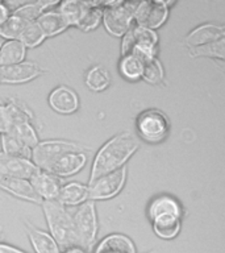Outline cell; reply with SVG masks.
<instances>
[{"label":"cell","mask_w":225,"mask_h":253,"mask_svg":"<svg viewBox=\"0 0 225 253\" xmlns=\"http://www.w3.org/2000/svg\"><path fill=\"white\" fill-rule=\"evenodd\" d=\"M189 55L192 58H212V59H220L224 61L225 58V39H220L217 41L200 45L196 47H188Z\"/></svg>","instance_id":"cell-29"},{"label":"cell","mask_w":225,"mask_h":253,"mask_svg":"<svg viewBox=\"0 0 225 253\" xmlns=\"http://www.w3.org/2000/svg\"><path fill=\"white\" fill-rule=\"evenodd\" d=\"M140 148V141L129 132H121L114 134L107 142H104L102 148L98 150L95 156L88 185L95 182L99 177L112 173L114 170L121 169L122 166L129 161Z\"/></svg>","instance_id":"cell-1"},{"label":"cell","mask_w":225,"mask_h":253,"mask_svg":"<svg viewBox=\"0 0 225 253\" xmlns=\"http://www.w3.org/2000/svg\"><path fill=\"white\" fill-rule=\"evenodd\" d=\"M11 8H9L7 3L0 1V25L7 21L8 17L11 16Z\"/></svg>","instance_id":"cell-35"},{"label":"cell","mask_w":225,"mask_h":253,"mask_svg":"<svg viewBox=\"0 0 225 253\" xmlns=\"http://www.w3.org/2000/svg\"><path fill=\"white\" fill-rule=\"evenodd\" d=\"M45 73L43 69L33 61H23V62L11 65V66L0 67V83L5 84H21L31 82L39 75Z\"/></svg>","instance_id":"cell-10"},{"label":"cell","mask_w":225,"mask_h":253,"mask_svg":"<svg viewBox=\"0 0 225 253\" xmlns=\"http://www.w3.org/2000/svg\"><path fill=\"white\" fill-rule=\"evenodd\" d=\"M27 49L19 40H8L0 45V67L11 66L25 61Z\"/></svg>","instance_id":"cell-22"},{"label":"cell","mask_w":225,"mask_h":253,"mask_svg":"<svg viewBox=\"0 0 225 253\" xmlns=\"http://www.w3.org/2000/svg\"><path fill=\"white\" fill-rule=\"evenodd\" d=\"M158 41L159 39L157 32L133 23L129 31L122 36L121 55L132 53L140 57L142 61L155 58L158 54Z\"/></svg>","instance_id":"cell-4"},{"label":"cell","mask_w":225,"mask_h":253,"mask_svg":"<svg viewBox=\"0 0 225 253\" xmlns=\"http://www.w3.org/2000/svg\"><path fill=\"white\" fill-rule=\"evenodd\" d=\"M28 24H31L21 16L16 15L15 12H11V16L8 17L7 21L0 25V37L8 40H17L20 33L24 31V28Z\"/></svg>","instance_id":"cell-31"},{"label":"cell","mask_w":225,"mask_h":253,"mask_svg":"<svg viewBox=\"0 0 225 253\" xmlns=\"http://www.w3.org/2000/svg\"><path fill=\"white\" fill-rule=\"evenodd\" d=\"M57 201L65 207H78L84 202L90 201L88 186L79 182H67L61 187V193Z\"/></svg>","instance_id":"cell-20"},{"label":"cell","mask_w":225,"mask_h":253,"mask_svg":"<svg viewBox=\"0 0 225 253\" xmlns=\"http://www.w3.org/2000/svg\"><path fill=\"white\" fill-rule=\"evenodd\" d=\"M41 206L49 227V233L58 244L61 251L71 247H80L75 231L73 213L69 209L61 205L58 201H43Z\"/></svg>","instance_id":"cell-2"},{"label":"cell","mask_w":225,"mask_h":253,"mask_svg":"<svg viewBox=\"0 0 225 253\" xmlns=\"http://www.w3.org/2000/svg\"><path fill=\"white\" fill-rule=\"evenodd\" d=\"M136 129L142 141L157 145L169 137L171 122L162 110L149 108L138 114L136 119Z\"/></svg>","instance_id":"cell-3"},{"label":"cell","mask_w":225,"mask_h":253,"mask_svg":"<svg viewBox=\"0 0 225 253\" xmlns=\"http://www.w3.org/2000/svg\"><path fill=\"white\" fill-rule=\"evenodd\" d=\"M36 24L38 25L46 39L61 35L69 28L66 21L63 20V17L57 9H47L41 13L38 19L36 20Z\"/></svg>","instance_id":"cell-21"},{"label":"cell","mask_w":225,"mask_h":253,"mask_svg":"<svg viewBox=\"0 0 225 253\" xmlns=\"http://www.w3.org/2000/svg\"><path fill=\"white\" fill-rule=\"evenodd\" d=\"M35 189L36 194L41 201H57L61 193L63 181L53 174L38 170L33 177L29 179Z\"/></svg>","instance_id":"cell-14"},{"label":"cell","mask_w":225,"mask_h":253,"mask_svg":"<svg viewBox=\"0 0 225 253\" xmlns=\"http://www.w3.org/2000/svg\"><path fill=\"white\" fill-rule=\"evenodd\" d=\"M16 138H19L20 141L25 144L29 149H33L37 144L39 142L38 134L36 132L35 126L32 124V122H23L17 123L12 126L9 130Z\"/></svg>","instance_id":"cell-32"},{"label":"cell","mask_w":225,"mask_h":253,"mask_svg":"<svg viewBox=\"0 0 225 253\" xmlns=\"http://www.w3.org/2000/svg\"><path fill=\"white\" fill-rule=\"evenodd\" d=\"M106 31L114 37H122L133 25V16L138 1H102Z\"/></svg>","instance_id":"cell-5"},{"label":"cell","mask_w":225,"mask_h":253,"mask_svg":"<svg viewBox=\"0 0 225 253\" xmlns=\"http://www.w3.org/2000/svg\"><path fill=\"white\" fill-rule=\"evenodd\" d=\"M183 215V209L181 203L171 195H158L149 203L148 207V216L150 221L161 216H177Z\"/></svg>","instance_id":"cell-17"},{"label":"cell","mask_w":225,"mask_h":253,"mask_svg":"<svg viewBox=\"0 0 225 253\" xmlns=\"http://www.w3.org/2000/svg\"><path fill=\"white\" fill-rule=\"evenodd\" d=\"M0 253H28L23 249L13 247V245L5 244V243H0Z\"/></svg>","instance_id":"cell-36"},{"label":"cell","mask_w":225,"mask_h":253,"mask_svg":"<svg viewBox=\"0 0 225 253\" xmlns=\"http://www.w3.org/2000/svg\"><path fill=\"white\" fill-rule=\"evenodd\" d=\"M12 128V120L9 111H8L5 103L0 104V134H4L9 132Z\"/></svg>","instance_id":"cell-34"},{"label":"cell","mask_w":225,"mask_h":253,"mask_svg":"<svg viewBox=\"0 0 225 253\" xmlns=\"http://www.w3.org/2000/svg\"><path fill=\"white\" fill-rule=\"evenodd\" d=\"M141 79L145 81L146 83H149V84H153V86H158V84L163 83L165 69H163V65L158 59V57L144 61Z\"/></svg>","instance_id":"cell-30"},{"label":"cell","mask_w":225,"mask_h":253,"mask_svg":"<svg viewBox=\"0 0 225 253\" xmlns=\"http://www.w3.org/2000/svg\"><path fill=\"white\" fill-rule=\"evenodd\" d=\"M71 152H87V148L78 142L67 141V140H45V141H39L32 149L31 161L39 170L45 171L61 156Z\"/></svg>","instance_id":"cell-7"},{"label":"cell","mask_w":225,"mask_h":253,"mask_svg":"<svg viewBox=\"0 0 225 253\" xmlns=\"http://www.w3.org/2000/svg\"><path fill=\"white\" fill-rule=\"evenodd\" d=\"M142 69H144V61L136 54L121 55L118 61V71L124 79L129 82H137L142 77Z\"/></svg>","instance_id":"cell-25"},{"label":"cell","mask_w":225,"mask_h":253,"mask_svg":"<svg viewBox=\"0 0 225 253\" xmlns=\"http://www.w3.org/2000/svg\"><path fill=\"white\" fill-rule=\"evenodd\" d=\"M61 253H88L87 251H84L80 247H71V248H67L65 251H62Z\"/></svg>","instance_id":"cell-37"},{"label":"cell","mask_w":225,"mask_h":253,"mask_svg":"<svg viewBox=\"0 0 225 253\" xmlns=\"http://www.w3.org/2000/svg\"><path fill=\"white\" fill-rule=\"evenodd\" d=\"M49 106L59 115L75 114L79 108V96L73 88L58 86L51 91L47 98Z\"/></svg>","instance_id":"cell-13"},{"label":"cell","mask_w":225,"mask_h":253,"mask_svg":"<svg viewBox=\"0 0 225 253\" xmlns=\"http://www.w3.org/2000/svg\"><path fill=\"white\" fill-rule=\"evenodd\" d=\"M0 189L4 190L5 193L11 194L13 197L23 199V201L32 202L41 205L42 201L36 194L33 186H32L29 179H23V178H11L0 175Z\"/></svg>","instance_id":"cell-16"},{"label":"cell","mask_w":225,"mask_h":253,"mask_svg":"<svg viewBox=\"0 0 225 253\" xmlns=\"http://www.w3.org/2000/svg\"><path fill=\"white\" fill-rule=\"evenodd\" d=\"M87 7H88V1L66 0V1L58 3L55 9L61 13L69 27H76L82 19V16L84 15Z\"/></svg>","instance_id":"cell-24"},{"label":"cell","mask_w":225,"mask_h":253,"mask_svg":"<svg viewBox=\"0 0 225 253\" xmlns=\"http://www.w3.org/2000/svg\"><path fill=\"white\" fill-rule=\"evenodd\" d=\"M86 86L94 92L107 90L111 84V75L106 67L92 66L84 77Z\"/></svg>","instance_id":"cell-28"},{"label":"cell","mask_w":225,"mask_h":253,"mask_svg":"<svg viewBox=\"0 0 225 253\" xmlns=\"http://www.w3.org/2000/svg\"><path fill=\"white\" fill-rule=\"evenodd\" d=\"M20 42L23 43L25 49L27 47H37L39 46L41 43L46 40L45 35L42 33V31L39 29V27L35 23L28 24L27 27L24 28V31L20 33L19 39H17Z\"/></svg>","instance_id":"cell-33"},{"label":"cell","mask_w":225,"mask_h":253,"mask_svg":"<svg viewBox=\"0 0 225 253\" xmlns=\"http://www.w3.org/2000/svg\"><path fill=\"white\" fill-rule=\"evenodd\" d=\"M170 8L163 0H146L138 1L134 11L133 21L136 25L155 31L169 19Z\"/></svg>","instance_id":"cell-8"},{"label":"cell","mask_w":225,"mask_h":253,"mask_svg":"<svg viewBox=\"0 0 225 253\" xmlns=\"http://www.w3.org/2000/svg\"><path fill=\"white\" fill-rule=\"evenodd\" d=\"M126 174V166H122L121 169L102 175L91 185H87L90 189V201H108L116 197L125 185Z\"/></svg>","instance_id":"cell-9"},{"label":"cell","mask_w":225,"mask_h":253,"mask_svg":"<svg viewBox=\"0 0 225 253\" xmlns=\"http://www.w3.org/2000/svg\"><path fill=\"white\" fill-rule=\"evenodd\" d=\"M24 228L27 232L29 241H31L32 247L35 253H61V248L58 244L55 243L49 232H45L42 229L37 228L33 224H31L29 221H24Z\"/></svg>","instance_id":"cell-18"},{"label":"cell","mask_w":225,"mask_h":253,"mask_svg":"<svg viewBox=\"0 0 225 253\" xmlns=\"http://www.w3.org/2000/svg\"><path fill=\"white\" fill-rule=\"evenodd\" d=\"M225 39V27L220 24L205 23L199 27L193 28L188 35L185 37V42L187 47H196L200 45Z\"/></svg>","instance_id":"cell-15"},{"label":"cell","mask_w":225,"mask_h":253,"mask_svg":"<svg viewBox=\"0 0 225 253\" xmlns=\"http://www.w3.org/2000/svg\"><path fill=\"white\" fill-rule=\"evenodd\" d=\"M103 4L102 1H88L84 15L78 23L76 28L82 32H92L102 24Z\"/></svg>","instance_id":"cell-27"},{"label":"cell","mask_w":225,"mask_h":253,"mask_svg":"<svg viewBox=\"0 0 225 253\" xmlns=\"http://www.w3.org/2000/svg\"><path fill=\"white\" fill-rule=\"evenodd\" d=\"M0 142H1V153L11 157L31 160L32 149L20 141L19 138H16L11 132L0 134Z\"/></svg>","instance_id":"cell-26"},{"label":"cell","mask_w":225,"mask_h":253,"mask_svg":"<svg viewBox=\"0 0 225 253\" xmlns=\"http://www.w3.org/2000/svg\"><path fill=\"white\" fill-rule=\"evenodd\" d=\"M94 253H137V248L126 235L111 233L99 241Z\"/></svg>","instance_id":"cell-19"},{"label":"cell","mask_w":225,"mask_h":253,"mask_svg":"<svg viewBox=\"0 0 225 253\" xmlns=\"http://www.w3.org/2000/svg\"><path fill=\"white\" fill-rule=\"evenodd\" d=\"M154 233L162 240H173L182 229V219L177 216H161L151 221Z\"/></svg>","instance_id":"cell-23"},{"label":"cell","mask_w":225,"mask_h":253,"mask_svg":"<svg viewBox=\"0 0 225 253\" xmlns=\"http://www.w3.org/2000/svg\"><path fill=\"white\" fill-rule=\"evenodd\" d=\"M38 170L31 160L11 157L0 152V175L3 177L31 179Z\"/></svg>","instance_id":"cell-12"},{"label":"cell","mask_w":225,"mask_h":253,"mask_svg":"<svg viewBox=\"0 0 225 253\" xmlns=\"http://www.w3.org/2000/svg\"><path fill=\"white\" fill-rule=\"evenodd\" d=\"M87 161H88L87 152H71L61 156L45 171L62 179L79 173L87 165Z\"/></svg>","instance_id":"cell-11"},{"label":"cell","mask_w":225,"mask_h":253,"mask_svg":"<svg viewBox=\"0 0 225 253\" xmlns=\"http://www.w3.org/2000/svg\"><path fill=\"white\" fill-rule=\"evenodd\" d=\"M71 213H73L75 231L78 235L79 245L80 248L91 253L96 245V237L99 232L98 213H96L95 202H84Z\"/></svg>","instance_id":"cell-6"}]
</instances>
